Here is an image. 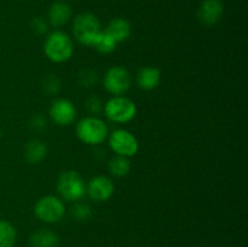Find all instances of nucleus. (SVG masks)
I'll return each instance as SVG.
<instances>
[{
    "mask_svg": "<svg viewBox=\"0 0 248 247\" xmlns=\"http://www.w3.org/2000/svg\"><path fill=\"white\" fill-rule=\"evenodd\" d=\"M103 86L113 96H123L131 86V75L125 67L114 65L109 68L103 77Z\"/></svg>",
    "mask_w": 248,
    "mask_h": 247,
    "instance_id": "7",
    "label": "nucleus"
},
{
    "mask_svg": "<svg viewBox=\"0 0 248 247\" xmlns=\"http://www.w3.org/2000/svg\"><path fill=\"white\" fill-rule=\"evenodd\" d=\"M116 41L107 33L106 31H102L99 33V35L97 36V39L94 40L93 47L98 51L99 53H103V55H108L111 53L116 47Z\"/></svg>",
    "mask_w": 248,
    "mask_h": 247,
    "instance_id": "18",
    "label": "nucleus"
},
{
    "mask_svg": "<svg viewBox=\"0 0 248 247\" xmlns=\"http://www.w3.org/2000/svg\"><path fill=\"white\" fill-rule=\"evenodd\" d=\"M224 7L220 0H203L199 9V19L206 26H212L222 18Z\"/></svg>",
    "mask_w": 248,
    "mask_h": 247,
    "instance_id": "11",
    "label": "nucleus"
},
{
    "mask_svg": "<svg viewBox=\"0 0 248 247\" xmlns=\"http://www.w3.org/2000/svg\"><path fill=\"white\" fill-rule=\"evenodd\" d=\"M57 190L62 200L79 201L86 194V184L77 171L63 172L57 182Z\"/></svg>",
    "mask_w": 248,
    "mask_h": 247,
    "instance_id": "5",
    "label": "nucleus"
},
{
    "mask_svg": "<svg viewBox=\"0 0 248 247\" xmlns=\"http://www.w3.org/2000/svg\"><path fill=\"white\" fill-rule=\"evenodd\" d=\"M86 193L93 201L104 202L113 195L114 184L111 179L106 176L93 177L86 185Z\"/></svg>",
    "mask_w": 248,
    "mask_h": 247,
    "instance_id": "10",
    "label": "nucleus"
},
{
    "mask_svg": "<svg viewBox=\"0 0 248 247\" xmlns=\"http://www.w3.org/2000/svg\"><path fill=\"white\" fill-rule=\"evenodd\" d=\"M97 77H98V75H97L96 72H93V70L91 69H85L79 74L78 81H79V84L81 85V86L90 87L92 86V85L96 84Z\"/></svg>",
    "mask_w": 248,
    "mask_h": 247,
    "instance_id": "21",
    "label": "nucleus"
},
{
    "mask_svg": "<svg viewBox=\"0 0 248 247\" xmlns=\"http://www.w3.org/2000/svg\"><path fill=\"white\" fill-rule=\"evenodd\" d=\"M104 114L107 118L115 124H126L132 120L137 114L135 102L124 96H113L104 104Z\"/></svg>",
    "mask_w": 248,
    "mask_h": 247,
    "instance_id": "4",
    "label": "nucleus"
},
{
    "mask_svg": "<svg viewBox=\"0 0 248 247\" xmlns=\"http://www.w3.org/2000/svg\"><path fill=\"white\" fill-rule=\"evenodd\" d=\"M160 81H161V73L157 68L144 67L137 74L138 86L145 91H152L156 89Z\"/></svg>",
    "mask_w": 248,
    "mask_h": 247,
    "instance_id": "12",
    "label": "nucleus"
},
{
    "mask_svg": "<svg viewBox=\"0 0 248 247\" xmlns=\"http://www.w3.org/2000/svg\"><path fill=\"white\" fill-rule=\"evenodd\" d=\"M102 31L101 23L94 15L84 12L77 16L73 24L75 39L85 46H93L94 40Z\"/></svg>",
    "mask_w": 248,
    "mask_h": 247,
    "instance_id": "3",
    "label": "nucleus"
},
{
    "mask_svg": "<svg viewBox=\"0 0 248 247\" xmlns=\"http://www.w3.org/2000/svg\"><path fill=\"white\" fill-rule=\"evenodd\" d=\"M44 91L48 94H55L60 91V87H61V82L58 80L57 77L55 75H48V77H45L44 80Z\"/></svg>",
    "mask_w": 248,
    "mask_h": 247,
    "instance_id": "22",
    "label": "nucleus"
},
{
    "mask_svg": "<svg viewBox=\"0 0 248 247\" xmlns=\"http://www.w3.org/2000/svg\"><path fill=\"white\" fill-rule=\"evenodd\" d=\"M104 108V103L102 102V99L97 96H91L90 98H87L86 101V109L89 113H91L92 115H97V114L102 113Z\"/></svg>",
    "mask_w": 248,
    "mask_h": 247,
    "instance_id": "23",
    "label": "nucleus"
},
{
    "mask_svg": "<svg viewBox=\"0 0 248 247\" xmlns=\"http://www.w3.org/2000/svg\"><path fill=\"white\" fill-rule=\"evenodd\" d=\"M109 145L119 156L130 157L138 152V140L130 131L115 130L109 136Z\"/></svg>",
    "mask_w": 248,
    "mask_h": 247,
    "instance_id": "8",
    "label": "nucleus"
},
{
    "mask_svg": "<svg viewBox=\"0 0 248 247\" xmlns=\"http://www.w3.org/2000/svg\"><path fill=\"white\" fill-rule=\"evenodd\" d=\"M57 234L48 229H40L34 232L31 237V245L33 247H56L58 245Z\"/></svg>",
    "mask_w": 248,
    "mask_h": 247,
    "instance_id": "16",
    "label": "nucleus"
},
{
    "mask_svg": "<svg viewBox=\"0 0 248 247\" xmlns=\"http://www.w3.org/2000/svg\"><path fill=\"white\" fill-rule=\"evenodd\" d=\"M106 31L116 43H121V41L127 40L128 36L131 35V26L126 19L115 18L109 22Z\"/></svg>",
    "mask_w": 248,
    "mask_h": 247,
    "instance_id": "14",
    "label": "nucleus"
},
{
    "mask_svg": "<svg viewBox=\"0 0 248 247\" xmlns=\"http://www.w3.org/2000/svg\"><path fill=\"white\" fill-rule=\"evenodd\" d=\"M72 16V9L69 5L64 1H56L51 6L48 17L53 27H61L67 23Z\"/></svg>",
    "mask_w": 248,
    "mask_h": 247,
    "instance_id": "13",
    "label": "nucleus"
},
{
    "mask_svg": "<svg viewBox=\"0 0 248 247\" xmlns=\"http://www.w3.org/2000/svg\"><path fill=\"white\" fill-rule=\"evenodd\" d=\"M74 45L68 34L62 31H56L46 38L44 44V52L46 57L55 63L67 62L73 55Z\"/></svg>",
    "mask_w": 248,
    "mask_h": 247,
    "instance_id": "1",
    "label": "nucleus"
},
{
    "mask_svg": "<svg viewBox=\"0 0 248 247\" xmlns=\"http://www.w3.org/2000/svg\"><path fill=\"white\" fill-rule=\"evenodd\" d=\"M50 118L58 126H69L77 118V109L69 99H55L50 107Z\"/></svg>",
    "mask_w": 248,
    "mask_h": 247,
    "instance_id": "9",
    "label": "nucleus"
},
{
    "mask_svg": "<svg viewBox=\"0 0 248 247\" xmlns=\"http://www.w3.org/2000/svg\"><path fill=\"white\" fill-rule=\"evenodd\" d=\"M16 240V230L7 220H0V247H12Z\"/></svg>",
    "mask_w": 248,
    "mask_h": 247,
    "instance_id": "19",
    "label": "nucleus"
},
{
    "mask_svg": "<svg viewBox=\"0 0 248 247\" xmlns=\"http://www.w3.org/2000/svg\"><path fill=\"white\" fill-rule=\"evenodd\" d=\"M77 136L85 144L98 145L108 137V126L97 116H86L78 123Z\"/></svg>",
    "mask_w": 248,
    "mask_h": 247,
    "instance_id": "2",
    "label": "nucleus"
},
{
    "mask_svg": "<svg viewBox=\"0 0 248 247\" xmlns=\"http://www.w3.org/2000/svg\"><path fill=\"white\" fill-rule=\"evenodd\" d=\"M31 29H33L34 33L38 34V35H43V34H45L46 31H47V26H46L44 19L34 18L33 21H31Z\"/></svg>",
    "mask_w": 248,
    "mask_h": 247,
    "instance_id": "24",
    "label": "nucleus"
},
{
    "mask_svg": "<svg viewBox=\"0 0 248 247\" xmlns=\"http://www.w3.org/2000/svg\"><path fill=\"white\" fill-rule=\"evenodd\" d=\"M108 169L109 172H110L114 177L120 178V177L127 176L128 172H130L131 170V164L130 161H128L127 157L116 155L115 157H113V159L109 161Z\"/></svg>",
    "mask_w": 248,
    "mask_h": 247,
    "instance_id": "17",
    "label": "nucleus"
},
{
    "mask_svg": "<svg viewBox=\"0 0 248 247\" xmlns=\"http://www.w3.org/2000/svg\"><path fill=\"white\" fill-rule=\"evenodd\" d=\"M34 213L45 223H56L64 217L65 205L61 198L55 195L43 196L36 201Z\"/></svg>",
    "mask_w": 248,
    "mask_h": 247,
    "instance_id": "6",
    "label": "nucleus"
},
{
    "mask_svg": "<svg viewBox=\"0 0 248 247\" xmlns=\"http://www.w3.org/2000/svg\"><path fill=\"white\" fill-rule=\"evenodd\" d=\"M31 127L34 131H43L46 127V120L44 116L35 115L31 118Z\"/></svg>",
    "mask_w": 248,
    "mask_h": 247,
    "instance_id": "25",
    "label": "nucleus"
},
{
    "mask_svg": "<svg viewBox=\"0 0 248 247\" xmlns=\"http://www.w3.org/2000/svg\"><path fill=\"white\" fill-rule=\"evenodd\" d=\"M46 154H47V148L43 140L34 139L31 140L28 144L26 145V150H24V156L26 160L31 164H39L45 159Z\"/></svg>",
    "mask_w": 248,
    "mask_h": 247,
    "instance_id": "15",
    "label": "nucleus"
},
{
    "mask_svg": "<svg viewBox=\"0 0 248 247\" xmlns=\"http://www.w3.org/2000/svg\"><path fill=\"white\" fill-rule=\"evenodd\" d=\"M70 215L78 222H86L92 216V210L87 203L77 202L70 208Z\"/></svg>",
    "mask_w": 248,
    "mask_h": 247,
    "instance_id": "20",
    "label": "nucleus"
}]
</instances>
